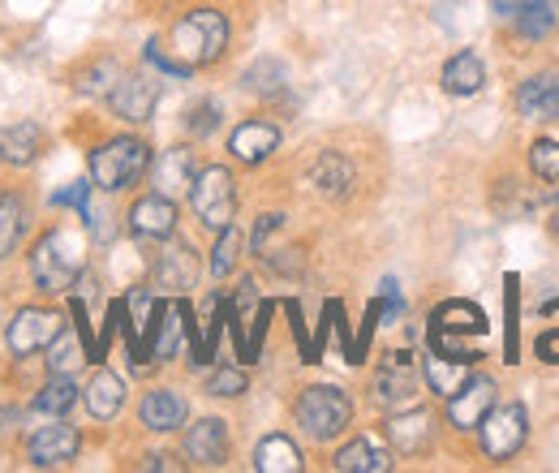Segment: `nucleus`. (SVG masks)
Wrapping results in <instances>:
<instances>
[{
  "label": "nucleus",
  "instance_id": "obj_1",
  "mask_svg": "<svg viewBox=\"0 0 559 473\" xmlns=\"http://www.w3.org/2000/svg\"><path fill=\"white\" fill-rule=\"evenodd\" d=\"M26 271L44 297H61V293L78 288V280L86 275V233L73 224L44 228L26 255Z\"/></svg>",
  "mask_w": 559,
  "mask_h": 473
},
{
  "label": "nucleus",
  "instance_id": "obj_2",
  "mask_svg": "<svg viewBox=\"0 0 559 473\" xmlns=\"http://www.w3.org/2000/svg\"><path fill=\"white\" fill-rule=\"evenodd\" d=\"M86 168H91L95 190H104V194L134 190L142 177L151 173V142L139 138V134L104 138V142H95V146H91Z\"/></svg>",
  "mask_w": 559,
  "mask_h": 473
},
{
  "label": "nucleus",
  "instance_id": "obj_3",
  "mask_svg": "<svg viewBox=\"0 0 559 473\" xmlns=\"http://www.w3.org/2000/svg\"><path fill=\"white\" fill-rule=\"evenodd\" d=\"M186 69H207L228 52V17L219 9H190L164 44Z\"/></svg>",
  "mask_w": 559,
  "mask_h": 473
},
{
  "label": "nucleus",
  "instance_id": "obj_4",
  "mask_svg": "<svg viewBox=\"0 0 559 473\" xmlns=\"http://www.w3.org/2000/svg\"><path fill=\"white\" fill-rule=\"evenodd\" d=\"M293 422H297V430L306 439L332 444L353 426V397L336 383H310L293 401Z\"/></svg>",
  "mask_w": 559,
  "mask_h": 473
},
{
  "label": "nucleus",
  "instance_id": "obj_5",
  "mask_svg": "<svg viewBox=\"0 0 559 473\" xmlns=\"http://www.w3.org/2000/svg\"><path fill=\"white\" fill-rule=\"evenodd\" d=\"M465 336H487V315L474 301H443V306L430 310V348L474 366L483 353H474L465 344Z\"/></svg>",
  "mask_w": 559,
  "mask_h": 473
},
{
  "label": "nucleus",
  "instance_id": "obj_6",
  "mask_svg": "<svg viewBox=\"0 0 559 473\" xmlns=\"http://www.w3.org/2000/svg\"><path fill=\"white\" fill-rule=\"evenodd\" d=\"M190 211H194V220H199L207 233L228 228L233 215H237V177H233V168L207 164V168L194 177V186H190Z\"/></svg>",
  "mask_w": 559,
  "mask_h": 473
},
{
  "label": "nucleus",
  "instance_id": "obj_7",
  "mask_svg": "<svg viewBox=\"0 0 559 473\" xmlns=\"http://www.w3.org/2000/svg\"><path fill=\"white\" fill-rule=\"evenodd\" d=\"M61 328L66 323L52 306H17L4 323V348H9L13 362H31V357L48 353V344L57 340Z\"/></svg>",
  "mask_w": 559,
  "mask_h": 473
},
{
  "label": "nucleus",
  "instance_id": "obj_8",
  "mask_svg": "<svg viewBox=\"0 0 559 473\" xmlns=\"http://www.w3.org/2000/svg\"><path fill=\"white\" fill-rule=\"evenodd\" d=\"M78 452H82V430L66 417H52L48 426H35L26 435V461L35 470H66L78 461Z\"/></svg>",
  "mask_w": 559,
  "mask_h": 473
},
{
  "label": "nucleus",
  "instance_id": "obj_9",
  "mask_svg": "<svg viewBox=\"0 0 559 473\" xmlns=\"http://www.w3.org/2000/svg\"><path fill=\"white\" fill-rule=\"evenodd\" d=\"M370 392H374V405L392 409V413L414 405V401H418V366H414V353H409V348L388 353L383 366L374 370Z\"/></svg>",
  "mask_w": 559,
  "mask_h": 473
},
{
  "label": "nucleus",
  "instance_id": "obj_10",
  "mask_svg": "<svg viewBox=\"0 0 559 473\" xmlns=\"http://www.w3.org/2000/svg\"><path fill=\"white\" fill-rule=\"evenodd\" d=\"M525 435H530V417L521 405H495L478 422V439H483V452L490 461H512L521 452Z\"/></svg>",
  "mask_w": 559,
  "mask_h": 473
},
{
  "label": "nucleus",
  "instance_id": "obj_11",
  "mask_svg": "<svg viewBox=\"0 0 559 473\" xmlns=\"http://www.w3.org/2000/svg\"><path fill=\"white\" fill-rule=\"evenodd\" d=\"M190 319H194L190 301H181V297L155 301V315H151V328H146V348H151L155 362H173V357H177Z\"/></svg>",
  "mask_w": 559,
  "mask_h": 473
},
{
  "label": "nucleus",
  "instance_id": "obj_12",
  "mask_svg": "<svg viewBox=\"0 0 559 473\" xmlns=\"http://www.w3.org/2000/svg\"><path fill=\"white\" fill-rule=\"evenodd\" d=\"M126 224H130V233H134L139 241H173V237H177V199L151 190V194L134 199Z\"/></svg>",
  "mask_w": 559,
  "mask_h": 473
},
{
  "label": "nucleus",
  "instance_id": "obj_13",
  "mask_svg": "<svg viewBox=\"0 0 559 473\" xmlns=\"http://www.w3.org/2000/svg\"><path fill=\"white\" fill-rule=\"evenodd\" d=\"M155 104H159V82L146 78V73H126L112 95H108V108L117 121H130V126H146L155 117Z\"/></svg>",
  "mask_w": 559,
  "mask_h": 473
},
{
  "label": "nucleus",
  "instance_id": "obj_14",
  "mask_svg": "<svg viewBox=\"0 0 559 473\" xmlns=\"http://www.w3.org/2000/svg\"><path fill=\"white\" fill-rule=\"evenodd\" d=\"M186 457H190V465H199V470H224L228 457H233L228 422H224V417H199V422L186 430Z\"/></svg>",
  "mask_w": 559,
  "mask_h": 473
},
{
  "label": "nucleus",
  "instance_id": "obj_15",
  "mask_svg": "<svg viewBox=\"0 0 559 473\" xmlns=\"http://www.w3.org/2000/svg\"><path fill=\"white\" fill-rule=\"evenodd\" d=\"M495 379L490 375H469L452 397H448V426L452 430H474L490 409H495Z\"/></svg>",
  "mask_w": 559,
  "mask_h": 473
},
{
  "label": "nucleus",
  "instance_id": "obj_16",
  "mask_svg": "<svg viewBox=\"0 0 559 473\" xmlns=\"http://www.w3.org/2000/svg\"><path fill=\"white\" fill-rule=\"evenodd\" d=\"M151 284L168 297H181L199 284V255L190 250V241H173L164 255H155V268H151Z\"/></svg>",
  "mask_w": 559,
  "mask_h": 473
},
{
  "label": "nucleus",
  "instance_id": "obj_17",
  "mask_svg": "<svg viewBox=\"0 0 559 473\" xmlns=\"http://www.w3.org/2000/svg\"><path fill=\"white\" fill-rule=\"evenodd\" d=\"M495 17L521 39H547L556 31V4L547 0H495Z\"/></svg>",
  "mask_w": 559,
  "mask_h": 473
},
{
  "label": "nucleus",
  "instance_id": "obj_18",
  "mask_svg": "<svg viewBox=\"0 0 559 473\" xmlns=\"http://www.w3.org/2000/svg\"><path fill=\"white\" fill-rule=\"evenodd\" d=\"M199 173H203V164H199V151L194 146H168V151H159V159H151V181L168 199L190 194V186H194Z\"/></svg>",
  "mask_w": 559,
  "mask_h": 473
},
{
  "label": "nucleus",
  "instance_id": "obj_19",
  "mask_svg": "<svg viewBox=\"0 0 559 473\" xmlns=\"http://www.w3.org/2000/svg\"><path fill=\"white\" fill-rule=\"evenodd\" d=\"M190 422V401L177 388H151L139 401V426L151 435H173Z\"/></svg>",
  "mask_w": 559,
  "mask_h": 473
},
{
  "label": "nucleus",
  "instance_id": "obj_20",
  "mask_svg": "<svg viewBox=\"0 0 559 473\" xmlns=\"http://www.w3.org/2000/svg\"><path fill=\"white\" fill-rule=\"evenodd\" d=\"M383 430L396 457H421L435 444V417L426 409H396Z\"/></svg>",
  "mask_w": 559,
  "mask_h": 473
},
{
  "label": "nucleus",
  "instance_id": "obj_21",
  "mask_svg": "<svg viewBox=\"0 0 559 473\" xmlns=\"http://www.w3.org/2000/svg\"><path fill=\"white\" fill-rule=\"evenodd\" d=\"M48 146V134L39 121H13V126H0V164L13 168V173H26Z\"/></svg>",
  "mask_w": 559,
  "mask_h": 473
},
{
  "label": "nucleus",
  "instance_id": "obj_22",
  "mask_svg": "<svg viewBox=\"0 0 559 473\" xmlns=\"http://www.w3.org/2000/svg\"><path fill=\"white\" fill-rule=\"evenodd\" d=\"M280 146V126L272 121H263V117H250V121H241L233 134H228V155L237 159V164H267L272 155H276Z\"/></svg>",
  "mask_w": 559,
  "mask_h": 473
},
{
  "label": "nucleus",
  "instance_id": "obj_23",
  "mask_svg": "<svg viewBox=\"0 0 559 473\" xmlns=\"http://www.w3.org/2000/svg\"><path fill=\"white\" fill-rule=\"evenodd\" d=\"M82 405L86 413L95 417V422H117L121 417V409H126V379L117 375V370H95L91 379H86V388H82Z\"/></svg>",
  "mask_w": 559,
  "mask_h": 473
},
{
  "label": "nucleus",
  "instance_id": "obj_24",
  "mask_svg": "<svg viewBox=\"0 0 559 473\" xmlns=\"http://www.w3.org/2000/svg\"><path fill=\"white\" fill-rule=\"evenodd\" d=\"M31 203L22 190H4L0 186V263L13 259L22 246H26V233H31Z\"/></svg>",
  "mask_w": 559,
  "mask_h": 473
},
{
  "label": "nucleus",
  "instance_id": "obj_25",
  "mask_svg": "<svg viewBox=\"0 0 559 473\" xmlns=\"http://www.w3.org/2000/svg\"><path fill=\"white\" fill-rule=\"evenodd\" d=\"M392 465H396V452L383 448L370 435H357L345 448H336V457H332V470L336 473H388Z\"/></svg>",
  "mask_w": 559,
  "mask_h": 473
},
{
  "label": "nucleus",
  "instance_id": "obj_26",
  "mask_svg": "<svg viewBox=\"0 0 559 473\" xmlns=\"http://www.w3.org/2000/svg\"><path fill=\"white\" fill-rule=\"evenodd\" d=\"M353 181H357V168H353L349 155L341 151H319L314 164H310V186L323 194V199H349Z\"/></svg>",
  "mask_w": 559,
  "mask_h": 473
},
{
  "label": "nucleus",
  "instance_id": "obj_27",
  "mask_svg": "<svg viewBox=\"0 0 559 473\" xmlns=\"http://www.w3.org/2000/svg\"><path fill=\"white\" fill-rule=\"evenodd\" d=\"M516 108L530 121H559V73H538V78L521 82Z\"/></svg>",
  "mask_w": 559,
  "mask_h": 473
},
{
  "label": "nucleus",
  "instance_id": "obj_28",
  "mask_svg": "<svg viewBox=\"0 0 559 473\" xmlns=\"http://www.w3.org/2000/svg\"><path fill=\"white\" fill-rule=\"evenodd\" d=\"M121 78H126V69H121L117 57H91V61H82L73 69V91L82 99H108Z\"/></svg>",
  "mask_w": 559,
  "mask_h": 473
},
{
  "label": "nucleus",
  "instance_id": "obj_29",
  "mask_svg": "<svg viewBox=\"0 0 559 473\" xmlns=\"http://www.w3.org/2000/svg\"><path fill=\"white\" fill-rule=\"evenodd\" d=\"M421 379H426V388H430L435 397L448 401V397L469 379V362L448 357V353H439V348H426V357H421Z\"/></svg>",
  "mask_w": 559,
  "mask_h": 473
},
{
  "label": "nucleus",
  "instance_id": "obj_30",
  "mask_svg": "<svg viewBox=\"0 0 559 473\" xmlns=\"http://www.w3.org/2000/svg\"><path fill=\"white\" fill-rule=\"evenodd\" d=\"M254 470L259 473H301L306 470V457H301L297 439H288L284 430H276V435L259 439V448H254Z\"/></svg>",
  "mask_w": 559,
  "mask_h": 473
},
{
  "label": "nucleus",
  "instance_id": "obj_31",
  "mask_svg": "<svg viewBox=\"0 0 559 473\" xmlns=\"http://www.w3.org/2000/svg\"><path fill=\"white\" fill-rule=\"evenodd\" d=\"M483 82H487V69H483V61H478L474 52H456V57L443 66V73H439V86H443L452 99H469V95H478Z\"/></svg>",
  "mask_w": 559,
  "mask_h": 473
},
{
  "label": "nucleus",
  "instance_id": "obj_32",
  "mask_svg": "<svg viewBox=\"0 0 559 473\" xmlns=\"http://www.w3.org/2000/svg\"><path fill=\"white\" fill-rule=\"evenodd\" d=\"M78 401H82L78 379H73V375H52V370H48V379L39 383V392H35L31 409H35V413H44V417H66Z\"/></svg>",
  "mask_w": 559,
  "mask_h": 473
},
{
  "label": "nucleus",
  "instance_id": "obj_33",
  "mask_svg": "<svg viewBox=\"0 0 559 473\" xmlns=\"http://www.w3.org/2000/svg\"><path fill=\"white\" fill-rule=\"evenodd\" d=\"M241 86L254 91L259 99H272V95H280L288 86V69L280 66V61H272V57H263V61H254V66L241 73Z\"/></svg>",
  "mask_w": 559,
  "mask_h": 473
},
{
  "label": "nucleus",
  "instance_id": "obj_34",
  "mask_svg": "<svg viewBox=\"0 0 559 473\" xmlns=\"http://www.w3.org/2000/svg\"><path fill=\"white\" fill-rule=\"evenodd\" d=\"M237 263H241V233H237V224H228V228L215 233L207 271L215 275V280H228V275L237 271Z\"/></svg>",
  "mask_w": 559,
  "mask_h": 473
},
{
  "label": "nucleus",
  "instance_id": "obj_35",
  "mask_svg": "<svg viewBox=\"0 0 559 473\" xmlns=\"http://www.w3.org/2000/svg\"><path fill=\"white\" fill-rule=\"evenodd\" d=\"M86 362V348H82V340L73 328H61L57 340L48 344V370L52 375H73V366H82Z\"/></svg>",
  "mask_w": 559,
  "mask_h": 473
},
{
  "label": "nucleus",
  "instance_id": "obj_36",
  "mask_svg": "<svg viewBox=\"0 0 559 473\" xmlns=\"http://www.w3.org/2000/svg\"><path fill=\"white\" fill-rule=\"evenodd\" d=\"M246 388H250V379L237 366H219L207 379V397H219V401H237V397H246Z\"/></svg>",
  "mask_w": 559,
  "mask_h": 473
},
{
  "label": "nucleus",
  "instance_id": "obj_37",
  "mask_svg": "<svg viewBox=\"0 0 559 473\" xmlns=\"http://www.w3.org/2000/svg\"><path fill=\"white\" fill-rule=\"evenodd\" d=\"M530 168L543 181H559V138H538L530 151Z\"/></svg>",
  "mask_w": 559,
  "mask_h": 473
},
{
  "label": "nucleus",
  "instance_id": "obj_38",
  "mask_svg": "<svg viewBox=\"0 0 559 473\" xmlns=\"http://www.w3.org/2000/svg\"><path fill=\"white\" fill-rule=\"evenodd\" d=\"M219 117H224V113H219V104H215V99H203V104H194V108H190L186 130H190L194 138H207V134L219 130Z\"/></svg>",
  "mask_w": 559,
  "mask_h": 473
},
{
  "label": "nucleus",
  "instance_id": "obj_39",
  "mask_svg": "<svg viewBox=\"0 0 559 473\" xmlns=\"http://www.w3.org/2000/svg\"><path fill=\"white\" fill-rule=\"evenodd\" d=\"M142 57H146V66H155L159 73H173V78H190V73H194V69L181 66V61H177V57H173V52H168L159 39H151V44L142 48Z\"/></svg>",
  "mask_w": 559,
  "mask_h": 473
},
{
  "label": "nucleus",
  "instance_id": "obj_40",
  "mask_svg": "<svg viewBox=\"0 0 559 473\" xmlns=\"http://www.w3.org/2000/svg\"><path fill=\"white\" fill-rule=\"evenodd\" d=\"M91 190H95V181H70V186H66V190H57L48 203H52V206H73V211L82 215V211L91 206Z\"/></svg>",
  "mask_w": 559,
  "mask_h": 473
},
{
  "label": "nucleus",
  "instance_id": "obj_41",
  "mask_svg": "<svg viewBox=\"0 0 559 473\" xmlns=\"http://www.w3.org/2000/svg\"><path fill=\"white\" fill-rule=\"evenodd\" d=\"M280 224H284V215H276V211H272V215H259V224H254V237H250V250H254L259 259L267 255V237L276 233Z\"/></svg>",
  "mask_w": 559,
  "mask_h": 473
},
{
  "label": "nucleus",
  "instance_id": "obj_42",
  "mask_svg": "<svg viewBox=\"0 0 559 473\" xmlns=\"http://www.w3.org/2000/svg\"><path fill=\"white\" fill-rule=\"evenodd\" d=\"M379 306H383V319H388V323L405 315V297H401L396 280H383V297H379Z\"/></svg>",
  "mask_w": 559,
  "mask_h": 473
},
{
  "label": "nucleus",
  "instance_id": "obj_43",
  "mask_svg": "<svg viewBox=\"0 0 559 473\" xmlns=\"http://www.w3.org/2000/svg\"><path fill=\"white\" fill-rule=\"evenodd\" d=\"M17 426H22V409L0 405V435H17Z\"/></svg>",
  "mask_w": 559,
  "mask_h": 473
},
{
  "label": "nucleus",
  "instance_id": "obj_44",
  "mask_svg": "<svg viewBox=\"0 0 559 473\" xmlns=\"http://www.w3.org/2000/svg\"><path fill=\"white\" fill-rule=\"evenodd\" d=\"M142 470H186V465H177L173 457H164V452H151V457H142Z\"/></svg>",
  "mask_w": 559,
  "mask_h": 473
},
{
  "label": "nucleus",
  "instance_id": "obj_45",
  "mask_svg": "<svg viewBox=\"0 0 559 473\" xmlns=\"http://www.w3.org/2000/svg\"><path fill=\"white\" fill-rule=\"evenodd\" d=\"M551 233L559 237V206H556V215H551Z\"/></svg>",
  "mask_w": 559,
  "mask_h": 473
}]
</instances>
